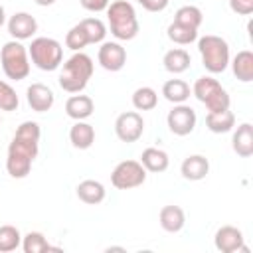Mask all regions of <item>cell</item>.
I'll use <instances>...</instances> for the list:
<instances>
[{"label": "cell", "mask_w": 253, "mask_h": 253, "mask_svg": "<svg viewBox=\"0 0 253 253\" xmlns=\"http://www.w3.org/2000/svg\"><path fill=\"white\" fill-rule=\"evenodd\" d=\"M40 125L34 121H24L18 128L16 134L8 146V156H6V170L12 178H26L32 170V162L38 156L40 148Z\"/></svg>", "instance_id": "cell-1"}, {"label": "cell", "mask_w": 253, "mask_h": 253, "mask_svg": "<svg viewBox=\"0 0 253 253\" xmlns=\"http://www.w3.org/2000/svg\"><path fill=\"white\" fill-rule=\"evenodd\" d=\"M93 75V59L83 53V51H75L65 63L63 69L59 73V87L67 93H81L89 79Z\"/></svg>", "instance_id": "cell-2"}, {"label": "cell", "mask_w": 253, "mask_h": 253, "mask_svg": "<svg viewBox=\"0 0 253 253\" xmlns=\"http://www.w3.org/2000/svg\"><path fill=\"white\" fill-rule=\"evenodd\" d=\"M107 22H109L111 34L117 40L128 42V40L136 38V34H138L136 12H134L132 4L126 0H115L107 6Z\"/></svg>", "instance_id": "cell-3"}, {"label": "cell", "mask_w": 253, "mask_h": 253, "mask_svg": "<svg viewBox=\"0 0 253 253\" xmlns=\"http://www.w3.org/2000/svg\"><path fill=\"white\" fill-rule=\"evenodd\" d=\"M198 49L202 55V65L210 73H221L229 65V45L223 38L206 34L198 40Z\"/></svg>", "instance_id": "cell-4"}, {"label": "cell", "mask_w": 253, "mask_h": 253, "mask_svg": "<svg viewBox=\"0 0 253 253\" xmlns=\"http://www.w3.org/2000/svg\"><path fill=\"white\" fill-rule=\"evenodd\" d=\"M0 63L8 79L22 81L30 75V55H28L26 45H22V42L18 40H10L2 45Z\"/></svg>", "instance_id": "cell-5"}, {"label": "cell", "mask_w": 253, "mask_h": 253, "mask_svg": "<svg viewBox=\"0 0 253 253\" xmlns=\"http://www.w3.org/2000/svg\"><path fill=\"white\" fill-rule=\"evenodd\" d=\"M28 55L32 63L42 71H55L63 61V47L53 38H34L32 45L28 47Z\"/></svg>", "instance_id": "cell-6"}, {"label": "cell", "mask_w": 253, "mask_h": 253, "mask_svg": "<svg viewBox=\"0 0 253 253\" xmlns=\"http://www.w3.org/2000/svg\"><path fill=\"white\" fill-rule=\"evenodd\" d=\"M192 93L196 95V99L200 103H204L208 107V113H219V111L229 109V105H231L227 91L219 85L217 79H213L210 75L198 77L192 87Z\"/></svg>", "instance_id": "cell-7"}, {"label": "cell", "mask_w": 253, "mask_h": 253, "mask_svg": "<svg viewBox=\"0 0 253 253\" xmlns=\"http://www.w3.org/2000/svg\"><path fill=\"white\" fill-rule=\"evenodd\" d=\"M146 180V170L138 160H123L111 172V184L117 190H132L142 186Z\"/></svg>", "instance_id": "cell-8"}, {"label": "cell", "mask_w": 253, "mask_h": 253, "mask_svg": "<svg viewBox=\"0 0 253 253\" xmlns=\"http://www.w3.org/2000/svg\"><path fill=\"white\" fill-rule=\"evenodd\" d=\"M144 132V121L136 111H126L121 113L115 121V134L119 140L130 144L136 142Z\"/></svg>", "instance_id": "cell-9"}, {"label": "cell", "mask_w": 253, "mask_h": 253, "mask_svg": "<svg viewBox=\"0 0 253 253\" xmlns=\"http://www.w3.org/2000/svg\"><path fill=\"white\" fill-rule=\"evenodd\" d=\"M196 111L190 107V105H184V103H178L174 105V109L168 113L166 117V123H168V128L170 132H174L176 136H186L190 134L194 128H196Z\"/></svg>", "instance_id": "cell-10"}, {"label": "cell", "mask_w": 253, "mask_h": 253, "mask_svg": "<svg viewBox=\"0 0 253 253\" xmlns=\"http://www.w3.org/2000/svg\"><path fill=\"white\" fill-rule=\"evenodd\" d=\"M213 245L221 253H235V251L247 253L249 251L243 243V231L237 229L235 225H221L213 235Z\"/></svg>", "instance_id": "cell-11"}, {"label": "cell", "mask_w": 253, "mask_h": 253, "mask_svg": "<svg viewBox=\"0 0 253 253\" xmlns=\"http://www.w3.org/2000/svg\"><path fill=\"white\" fill-rule=\"evenodd\" d=\"M97 59L107 71H121L126 63V51L119 42H103L97 53Z\"/></svg>", "instance_id": "cell-12"}, {"label": "cell", "mask_w": 253, "mask_h": 253, "mask_svg": "<svg viewBox=\"0 0 253 253\" xmlns=\"http://www.w3.org/2000/svg\"><path fill=\"white\" fill-rule=\"evenodd\" d=\"M36 32H38V22H36V18L32 14L16 12L14 16H10V20H8V34L14 40H18V42L30 40Z\"/></svg>", "instance_id": "cell-13"}, {"label": "cell", "mask_w": 253, "mask_h": 253, "mask_svg": "<svg viewBox=\"0 0 253 253\" xmlns=\"http://www.w3.org/2000/svg\"><path fill=\"white\" fill-rule=\"evenodd\" d=\"M26 99H28V105L32 111L36 113H45L53 107V101H55V95L53 91L43 85V83H32L26 91Z\"/></svg>", "instance_id": "cell-14"}, {"label": "cell", "mask_w": 253, "mask_h": 253, "mask_svg": "<svg viewBox=\"0 0 253 253\" xmlns=\"http://www.w3.org/2000/svg\"><path fill=\"white\" fill-rule=\"evenodd\" d=\"M180 172L186 180L190 182H198V180H204L210 172V160L202 154H190L188 158H184L182 166H180Z\"/></svg>", "instance_id": "cell-15"}, {"label": "cell", "mask_w": 253, "mask_h": 253, "mask_svg": "<svg viewBox=\"0 0 253 253\" xmlns=\"http://www.w3.org/2000/svg\"><path fill=\"white\" fill-rule=\"evenodd\" d=\"M231 146H233V152L241 158H249L253 154V125L251 123H241L237 126L231 138Z\"/></svg>", "instance_id": "cell-16"}, {"label": "cell", "mask_w": 253, "mask_h": 253, "mask_svg": "<svg viewBox=\"0 0 253 253\" xmlns=\"http://www.w3.org/2000/svg\"><path fill=\"white\" fill-rule=\"evenodd\" d=\"M93 111H95L93 99L87 95H71L65 101V113L73 121H85L93 115Z\"/></svg>", "instance_id": "cell-17"}, {"label": "cell", "mask_w": 253, "mask_h": 253, "mask_svg": "<svg viewBox=\"0 0 253 253\" xmlns=\"http://www.w3.org/2000/svg\"><path fill=\"white\" fill-rule=\"evenodd\" d=\"M158 221H160V227H162L164 231H168V233H178V231L184 227V223H186V213H184V210H182L180 206L170 204V206H164V208L160 210Z\"/></svg>", "instance_id": "cell-18"}, {"label": "cell", "mask_w": 253, "mask_h": 253, "mask_svg": "<svg viewBox=\"0 0 253 253\" xmlns=\"http://www.w3.org/2000/svg\"><path fill=\"white\" fill-rule=\"evenodd\" d=\"M75 194H77V198H79L83 204L97 206V204H101V202L105 200L107 190H105V186H103L101 182H97V180H83V182L77 184Z\"/></svg>", "instance_id": "cell-19"}, {"label": "cell", "mask_w": 253, "mask_h": 253, "mask_svg": "<svg viewBox=\"0 0 253 253\" xmlns=\"http://www.w3.org/2000/svg\"><path fill=\"white\" fill-rule=\"evenodd\" d=\"M69 140L75 148L87 150L95 142V128L85 121H75V125L69 128Z\"/></svg>", "instance_id": "cell-20"}, {"label": "cell", "mask_w": 253, "mask_h": 253, "mask_svg": "<svg viewBox=\"0 0 253 253\" xmlns=\"http://www.w3.org/2000/svg\"><path fill=\"white\" fill-rule=\"evenodd\" d=\"M138 162L144 166L146 172H164L168 168V164H170V158H168V154L162 148L150 146V148H144L142 150Z\"/></svg>", "instance_id": "cell-21"}, {"label": "cell", "mask_w": 253, "mask_h": 253, "mask_svg": "<svg viewBox=\"0 0 253 253\" xmlns=\"http://www.w3.org/2000/svg\"><path fill=\"white\" fill-rule=\"evenodd\" d=\"M162 63H164V69H166V71L178 75V73H184V71L190 67L192 59H190V53H188L186 49L174 47V49H168V51L164 53Z\"/></svg>", "instance_id": "cell-22"}, {"label": "cell", "mask_w": 253, "mask_h": 253, "mask_svg": "<svg viewBox=\"0 0 253 253\" xmlns=\"http://www.w3.org/2000/svg\"><path fill=\"white\" fill-rule=\"evenodd\" d=\"M231 69L239 81H243V83L253 81V51H249V49L237 51V55L231 61Z\"/></svg>", "instance_id": "cell-23"}, {"label": "cell", "mask_w": 253, "mask_h": 253, "mask_svg": "<svg viewBox=\"0 0 253 253\" xmlns=\"http://www.w3.org/2000/svg\"><path fill=\"white\" fill-rule=\"evenodd\" d=\"M190 85L182 79H168L164 85H162V95L166 101L178 105V103H186L190 99Z\"/></svg>", "instance_id": "cell-24"}, {"label": "cell", "mask_w": 253, "mask_h": 253, "mask_svg": "<svg viewBox=\"0 0 253 253\" xmlns=\"http://www.w3.org/2000/svg\"><path fill=\"white\" fill-rule=\"evenodd\" d=\"M206 126L215 132V134H221V132H229L233 126H235V115L225 109V111H219V113H208L206 115Z\"/></svg>", "instance_id": "cell-25"}, {"label": "cell", "mask_w": 253, "mask_h": 253, "mask_svg": "<svg viewBox=\"0 0 253 253\" xmlns=\"http://www.w3.org/2000/svg\"><path fill=\"white\" fill-rule=\"evenodd\" d=\"M174 22L198 30V28L202 26V22H204V14H202V10H200L198 6H190V4H188V6H182V8L176 10Z\"/></svg>", "instance_id": "cell-26"}, {"label": "cell", "mask_w": 253, "mask_h": 253, "mask_svg": "<svg viewBox=\"0 0 253 253\" xmlns=\"http://www.w3.org/2000/svg\"><path fill=\"white\" fill-rule=\"evenodd\" d=\"M158 105V95L152 87H138L132 93V107L136 111H152Z\"/></svg>", "instance_id": "cell-27"}, {"label": "cell", "mask_w": 253, "mask_h": 253, "mask_svg": "<svg viewBox=\"0 0 253 253\" xmlns=\"http://www.w3.org/2000/svg\"><path fill=\"white\" fill-rule=\"evenodd\" d=\"M22 245V233L16 225H0V253L16 251Z\"/></svg>", "instance_id": "cell-28"}, {"label": "cell", "mask_w": 253, "mask_h": 253, "mask_svg": "<svg viewBox=\"0 0 253 253\" xmlns=\"http://www.w3.org/2000/svg\"><path fill=\"white\" fill-rule=\"evenodd\" d=\"M166 34H168V38H170L174 43H178V45H188V43L196 42V38H198V30L188 28V26H182V24H178V22H172V24L168 26Z\"/></svg>", "instance_id": "cell-29"}, {"label": "cell", "mask_w": 253, "mask_h": 253, "mask_svg": "<svg viewBox=\"0 0 253 253\" xmlns=\"http://www.w3.org/2000/svg\"><path fill=\"white\" fill-rule=\"evenodd\" d=\"M79 26L85 30L89 43H103L107 36V26L99 18H85L79 22Z\"/></svg>", "instance_id": "cell-30"}, {"label": "cell", "mask_w": 253, "mask_h": 253, "mask_svg": "<svg viewBox=\"0 0 253 253\" xmlns=\"http://www.w3.org/2000/svg\"><path fill=\"white\" fill-rule=\"evenodd\" d=\"M22 249H24V253H43V251H51L53 247L47 243L43 233L30 231L22 237Z\"/></svg>", "instance_id": "cell-31"}, {"label": "cell", "mask_w": 253, "mask_h": 253, "mask_svg": "<svg viewBox=\"0 0 253 253\" xmlns=\"http://www.w3.org/2000/svg\"><path fill=\"white\" fill-rule=\"evenodd\" d=\"M65 45L71 49V51H81L85 45H89V40H87V34L85 30L75 24L67 34H65Z\"/></svg>", "instance_id": "cell-32"}, {"label": "cell", "mask_w": 253, "mask_h": 253, "mask_svg": "<svg viewBox=\"0 0 253 253\" xmlns=\"http://www.w3.org/2000/svg\"><path fill=\"white\" fill-rule=\"evenodd\" d=\"M20 105L16 91L12 89L10 83L0 81V111H16Z\"/></svg>", "instance_id": "cell-33"}, {"label": "cell", "mask_w": 253, "mask_h": 253, "mask_svg": "<svg viewBox=\"0 0 253 253\" xmlns=\"http://www.w3.org/2000/svg\"><path fill=\"white\" fill-rule=\"evenodd\" d=\"M229 8L239 16H249L253 12V0H229Z\"/></svg>", "instance_id": "cell-34"}, {"label": "cell", "mask_w": 253, "mask_h": 253, "mask_svg": "<svg viewBox=\"0 0 253 253\" xmlns=\"http://www.w3.org/2000/svg\"><path fill=\"white\" fill-rule=\"evenodd\" d=\"M81 6L89 12H103L107 10V6L111 4V0H79Z\"/></svg>", "instance_id": "cell-35"}, {"label": "cell", "mask_w": 253, "mask_h": 253, "mask_svg": "<svg viewBox=\"0 0 253 253\" xmlns=\"http://www.w3.org/2000/svg\"><path fill=\"white\" fill-rule=\"evenodd\" d=\"M170 0H142V8L148 10V12H162L166 6H168Z\"/></svg>", "instance_id": "cell-36"}, {"label": "cell", "mask_w": 253, "mask_h": 253, "mask_svg": "<svg viewBox=\"0 0 253 253\" xmlns=\"http://www.w3.org/2000/svg\"><path fill=\"white\" fill-rule=\"evenodd\" d=\"M38 6H51V4H55V0H34Z\"/></svg>", "instance_id": "cell-37"}, {"label": "cell", "mask_w": 253, "mask_h": 253, "mask_svg": "<svg viewBox=\"0 0 253 253\" xmlns=\"http://www.w3.org/2000/svg\"><path fill=\"white\" fill-rule=\"evenodd\" d=\"M4 22H6V12H4V8H2V4H0V28L4 26Z\"/></svg>", "instance_id": "cell-38"}, {"label": "cell", "mask_w": 253, "mask_h": 253, "mask_svg": "<svg viewBox=\"0 0 253 253\" xmlns=\"http://www.w3.org/2000/svg\"><path fill=\"white\" fill-rule=\"evenodd\" d=\"M136 2H138V4H140V2H142V0H136Z\"/></svg>", "instance_id": "cell-39"}, {"label": "cell", "mask_w": 253, "mask_h": 253, "mask_svg": "<svg viewBox=\"0 0 253 253\" xmlns=\"http://www.w3.org/2000/svg\"><path fill=\"white\" fill-rule=\"evenodd\" d=\"M0 123H2V117H0Z\"/></svg>", "instance_id": "cell-40"}]
</instances>
